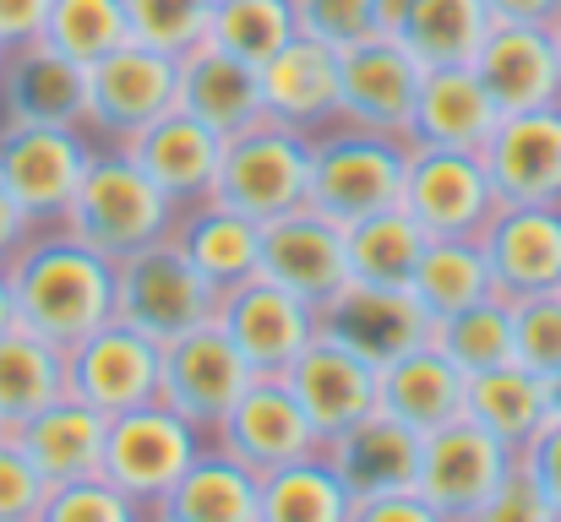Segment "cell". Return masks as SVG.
<instances>
[{
  "label": "cell",
  "instance_id": "1",
  "mask_svg": "<svg viewBox=\"0 0 561 522\" xmlns=\"http://www.w3.org/2000/svg\"><path fill=\"white\" fill-rule=\"evenodd\" d=\"M16 327L49 338L55 348L82 344L115 316V262L88 251L60 223H44L16 262L5 267Z\"/></svg>",
  "mask_w": 561,
  "mask_h": 522
},
{
  "label": "cell",
  "instance_id": "2",
  "mask_svg": "<svg viewBox=\"0 0 561 522\" xmlns=\"http://www.w3.org/2000/svg\"><path fill=\"white\" fill-rule=\"evenodd\" d=\"M181 207L142 174V164L126 148H93L88 170L77 179V196L60 218L66 234H77L88 251H99L104 262H121L153 240L175 234Z\"/></svg>",
  "mask_w": 561,
  "mask_h": 522
},
{
  "label": "cell",
  "instance_id": "3",
  "mask_svg": "<svg viewBox=\"0 0 561 522\" xmlns=\"http://www.w3.org/2000/svg\"><path fill=\"white\" fill-rule=\"evenodd\" d=\"M403 164H409V137H371V131L328 126V131L311 137V196H306V207L322 212L328 223L350 229L371 212L398 207Z\"/></svg>",
  "mask_w": 561,
  "mask_h": 522
},
{
  "label": "cell",
  "instance_id": "4",
  "mask_svg": "<svg viewBox=\"0 0 561 522\" xmlns=\"http://www.w3.org/2000/svg\"><path fill=\"white\" fill-rule=\"evenodd\" d=\"M311 196V137L278 120H256L224 137V159L213 179V201L245 212L251 223H273Z\"/></svg>",
  "mask_w": 561,
  "mask_h": 522
},
{
  "label": "cell",
  "instance_id": "5",
  "mask_svg": "<svg viewBox=\"0 0 561 522\" xmlns=\"http://www.w3.org/2000/svg\"><path fill=\"white\" fill-rule=\"evenodd\" d=\"M207 436L181 419L170 403H142V408H126L110 419L104 430V468L99 479L115 485L126 501L142 507V518L175 490V479L186 474L191 463L202 457Z\"/></svg>",
  "mask_w": 561,
  "mask_h": 522
},
{
  "label": "cell",
  "instance_id": "6",
  "mask_svg": "<svg viewBox=\"0 0 561 522\" xmlns=\"http://www.w3.org/2000/svg\"><path fill=\"white\" fill-rule=\"evenodd\" d=\"M213 311H218V289L186 262L175 234L115 262V322L148 333L153 344H170L213 322Z\"/></svg>",
  "mask_w": 561,
  "mask_h": 522
},
{
  "label": "cell",
  "instance_id": "7",
  "mask_svg": "<svg viewBox=\"0 0 561 522\" xmlns=\"http://www.w3.org/2000/svg\"><path fill=\"white\" fill-rule=\"evenodd\" d=\"M398 207H403L431 240H480L502 201H496V185H491L480 153L414 148V142H409Z\"/></svg>",
  "mask_w": 561,
  "mask_h": 522
},
{
  "label": "cell",
  "instance_id": "8",
  "mask_svg": "<svg viewBox=\"0 0 561 522\" xmlns=\"http://www.w3.org/2000/svg\"><path fill=\"white\" fill-rule=\"evenodd\" d=\"M170 109H175V55L126 38L121 49L88 66V115H82L88 137L126 148Z\"/></svg>",
  "mask_w": 561,
  "mask_h": 522
},
{
  "label": "cell",
  "instance_id": "9",
  "mask_svg": "<svg viewBox=\"0 0 561 522\" xmlns=\"http://www.w3.org/2000/svg\"><path fill=\"white\" fill-rule=\"evenodd\" d=\"M513 474H518V452L463 414V419L425 436L414 490L447 522H469Z\"/></svg>",
  "mask_w": 561,
  "mask_h": 522
},
{
  "label": "cell",
  "instance_id": "10",
  "mask_svg": "<svg viewBox=\"0 0 561 522\" xmlns=\"http://www.w3.org/2000/svg\"><path fill=\"white\" fill-rule=\"evenodd\" d=\"M256 381L245 353L229 344L218 322H202L181 338L159 344V403H170L202 436L218 430V419L240 403V392Z\"/></svg>",
  "mask_w": 561,
  "mask_h": 522
},
{
  "label": "cell",
  "instance_id": "11",
  "mask_svg": "<svg viewBox=\"0 0 561 522\" xmlns=\"http://www.w3.org/2000/svg\"><path fill=\"white\" fill-rule=\"evenodd\" d=\"M420 77L425 66L392 33L339 49V120L333 126L371 131V137H409Z\"/></svg>",
  "mask_w": 561,
  "mask_h": 522
},
{
  "label": "cell",
  "instance_id": "12",
  "mask_svg": "<svg viewBox=\"0 0 561 522\" xmlns=\"http://www.w3.org/2000/svg\"><path fill=\"white\" fill-rule=\"evenodd\" d=\"M88 159H93V142L77 126H5L0 120V185L33 223L66 218Z\"/></svg>",
  "mask_w": 561,
  "mask_h": 522
},
{
  "label": "cell",
  "instance_id": "13",
  "mask_svg": "<svg viewBox=\"0 0 561 522\" xmlns=\"http://www.w3.org/2000/svg\"><path fill=\"white\" fill-rule=\"evenodd\" d=\"M66 392L99 408L104 419L153 403L159 397V344L110 316L99 333L66 348Z\"/></svg>",
  "mask_w": 561,
  "mask_h": 522
},
{
  "label": "cell",
  "instance_id": "14",
  "mask_svg": "<svg viewBox=\"0 0 561 522\" xmlns=\"http://www.w3.org/2000/svg\"><path fill=\"white\" fill-rule=\"evenodd\" d=\"M213 322L229 333V344L245 353V364L256 375H284L306 353V344L317 338V305L295 300L289 289H278L262 272L224 289Z\"/></svg>",
  "mask_w": 561,
  "mask_h": 522
},
{
  "label": "cell",
  "instance_id": "15",
  "mask_svg": "<svg viewBox=\"0 0 561 522\" xmlns=\"http://www.w3.org/2000/svg\"><path fill=\"white\" fill-rule=\"evenodd\" d=\"M207 441L224 457H234L240 468H251L256 479L295 463V457H306V452H322V436L311 430V419L300 414L295 392L278 375H256Z\"/></svg>",
  "mask_w": 561,
  "mask_h": 522
},
{
  "label": "cell",
  "instance_id": "16",
  "mask_svg": "<svg viewBox=\"0 0 561 522\" xmlns=\"http://www.w3.org/2000/svg\"><path fill=\"white\" fill-rule=\"evenodd\" d=\"M262 278H273L278 289H289L295 300L322 311L350 283L344 229L311 207H295V212L262 223Z\"/></svg>",
  "mask_w": 561,
  "mask_h": 522
},
{
  "label": "cell",
  "instance_id": "17",
  "mask_svg": "<svg viewBox=\"0 0 561 522\" xmlns=\"http://www.w3.org/2000/svg\"><path fill=\"white\" fill-rule=\"evenodd\" d=\"M317 333L333 344L355 348L360 359H371L376 370L409 348L431 344V316L420 311V300L409 289H376V283H344L322 311H317Z\"/></svg>",
  "mask_w": 561,
  "mask_h": 522
},
{
  "label": "cell",
  "instance_id": "18",
  "mask_svg": "<svg viewBox=\"0 0 561 522\" xmlns=\"http://www.w3.org/2000/svg\"><path fill=\"white\" fill-rule=\"evenodd\" d=\"M485 174L502 207H551L561 201V104L502 115L491 142L480 148Z\"/></svg>",
  "mask_w": 561,
  "mask_h": 522
},
{
  "label": "cell",
  "instance_id": "19",
  "mask_svg": "<svg viewBox=\"0 0 561 522\" xmlns=\"http://www.w3.org/2000/svg\"><path fill=\"white\" fill-rule=\"evenodd\" d=\"M88 115V66L33 38L5 49L0 66V120L5 126H77Z\"/></svg>",
  "mask_w": 561,
  "mask_h": 522
},
{
  "label": "cell",
  "instance_id": "20",
  "mask_svg": "<svg viewBox=\"0 0 561 522\" xmlns=\"http://www.w3.org/2000/svg\"><path fill=\"white\" fill-rule=\"evenodd\" d=\"M491 289L502 300H529L561 289V201L551 207H496L480 234Z\"/></svg>",
  "mask_w": 561,
  "mask_h": 522
},
{
  "label": "cell",
  "instance_id": "21",
  "mask_svg": "<svg viewBox=\"0 0 561 522\" xmlns=\"http://www.w3.org/2000/svg\"><path fill=\"white\" fill-rule=\"evenodd\" d=\"M376 370L371 359H360L355 348L333 344V338H311L306 353L278 375L289 392H295V403H300V414L311 419V430L328 441V436H339V430H350L355 419H366L376 408Z\"/></svg>",
  "mask_w": 561,
  "mask_h": 522
},
{
  "label": "cell",
  "instance_id": "22",
  "mask_svg": "<svg viewBox=\"0 0 561 522\" xmlns=\"http://www.w3.org/2000/svg\"><path fill=\"white\" fill-rule=\"evenodd\" d=\"M474 77L485 82V93L496 98L502 115L551 109V104H561L557 33L524 27V22H491V33L474 55Z\"/></svg>",
  "mask_w": 561,
  "mask_h": 522
},
{
  "label": "cell",
  "instance_id": "23",
  "mask_svg": "<svg viewBox=\"0 0 561 522\" xmlns=\"http://www.w3.org/2000/svg\"><path fill=\"white\" fill-rule=\"evenodd\" d=\"M420 452L425 436H414L409 425H398L392 414L371 408L366 419H355L350 430L322 441V457L333 463V474L344 479V490L355 501H376V496H398L414 490L420 479Z\"/></svg>",
  "mask_w": 561,
  "mask_h": 522
},
{
  "label": "cell",
  "instance_id": "24",
  "mask_svg": "<svg viewBox=\"0 0 561 522\" xmlns=\"http://www.w3.org/2000/svg\"><path fill=\"white\" fill-rule=\"evenodd\" d=\"M262 115L289 126V131H328L339 120V49L295 33L262 71Z\"/></svg>",
  "mask_w": 561,
  "mask_h": 522
},
{
  "label": "cell",
  "instance_id": "25",
  "mask_svg": "<svg viewBox=\"0 0 561 522\" xmlns=\"http://www.w3.org/2000/svg\"><path fill=\"white\" fill-rule=\"evenodd\" d=\"M175 109L202 120L207 131L218 137H234L262 115V82H256V66L224 55L218 44H191L186 55H175Z\"/></svg>",
  "mask_w": 561,
  "mask_h": 522
},
{
  "label": "cell",
  "instance_id": "26",
  "mask_svg": "<svg viewBox=\"0 0 561 522\" xmlns=\"http://www.w3.org/2000/svg\"><path fill=\"white\" fill-rule=\"evenodd\" d=\"M496 126H502V109L485 93V82L474 77V66H431L420 77L414 120H409V142L414 148L480 153Z\"/></svg>",
  "mask_w": 561,
  "mask_h": 522
},
{
  "label": "cell",
  "instance_id": "27",
  "mask_svg": "<svg viewBox=\"0 0 561 522\" xmlns=\"http://www.w3.org/2000/svg\"><path fill=\"white\" fill-rule=\"evenodd\" d=\"M463 397H469V375L431 344L387 359L376 375V408L392 414L398 425H409L414 436H431V430L463 419Z\"/></svg>",
  "mask_w": 561,
  "mask_h": 522
},
{
  "label": "cell",
  "instance_id": "28",
  "mask_svg": "<svg viewBox=\"0 0 561 522\" xmlns=\"http://www.w3.org/2000/svg\"><path fill=\"white\" fill-rule=\"evenodd\" d=\"M126 153L142 164V174L175 201V207H191V201H207L213 196V179H218V159H224V137L207 131L202 120H191L181 109L159 115L148 131H137L126 142Z\"/></svg>",
  "mask_w": 561,
  "mask_h": 522
},
{
  "label": "cell",
  "instance_id": "29",
  "mask_svg": "<svg viewBox=\"0 0 561 522\" xmlns=\"http://www.w3.org/2000/svg\"><path fill=\"white\" fill-rule=\"evenodd\" d=\"M104 430H110V419L66 392L44 414H33L27 425H16L5 436L27 452V463L49 485H77V479H99V468H104Z\"/></svg>",
  "mask_w": 561,
  "mask_h": 522
},
{
  "label": "cell",
  "instance_id": "30",
  "mask_svg": "<svg viewBox=\"0 0 561 522\" xmlns=\"http://www.w3.org/2000/svg\"><path fill=\"white\" fill-rule=\"evenodd\" d=\"M175 245L186 251V262L218 294L262 272V223H251L245 212H234V207H224L213 196L181 207Z\"/></svg>",
  "mask_w": 561,
  "mask_h": 522
},
{
  "label": "cell",
  "instance_id": "31",
  "mask_svg": "<svg viewBox=\"0 0 561 522\" xmlns=\"http://www.w3.org/2000/svg\"><path fill=\"white\" fill-rule=\"evenodd\" d=\"M256 501L262 479L207 441L202 457L175 479V490L148 512V522H256Z\"/></svg>",
  "mask_w": 561,
  "mask_h": 522
},
{
  "label": "cell",
  "instance_id": "32",
  "mask_svg": "<svg viewBox=\"0 0 561 522\" xmlns=\"http://www.w3.org/2000/svg\"><path fill=\"white\" fill-rule=\"evenodd\" d=\"M491 33L485 0H409L392 38L431 71V66H474Z\"/></svg>",
  "mask_w": 561,
  "mask_h": 522
},
{
  "label": "cell",
  "instance_id": "33",
  "mask_svg": "<svg viewBox=\"0 0 561 522\" xmlns=\"http://www.w3.org/2000/svg\"><path fill=\"white\" fill-rule=\"evenodd\" d=\"M55 397H66V348L27 327L0 333V430L27 425Z\"/></svg>",
  "mask_w": 561,
  "mask_h": 522
},
{
  "label": "cell",
  "instance_id": "34",
  "mask_svg": "<svg viewBox=\"0 0 561 522\" xmlns=\"http://www.w3.org/2000/svg\"><path fill=\"white\" fill-rule=\"evenodd\" d=\"M463 414L474 425H485L496 441H507L513 452H524V441L551 419V386H546V375H535L524 364H502V370L469 375Z\"/></svg>",
  "mask_w": 561,
  "mask_h": 522
},
{
  "label": "cell",
  "instance_id": "35",
  "mask_svg": "<svg viewBox=\"0 0 561 522\" xmlns=\"http://www.w3.org/2000/svg\"><path fill=\"white\" fill-rule=\"evenodd\" d=\"M350 512H355V496L344 490V479L333 474L322 452H306L262 474L256 522H350Z\"/></svg>",
  "mask_w": 561,
  "mask_h": 522
},
{
  "label": "cell",
  "instance_id": "36",
  "mask_svg": "<svg viewBox=\"0 0 561 522\" xmlns=\"http://www.w3.org/2000/svg\"><path fill=\"white\" fill-rule=\"evenodd\" d=\"M344 245H350V278L355 283H376V289H409L414 283V267L431 245V234L403 212V207H387L371 212L360 223L344 229Z\"/></svg>",
  "mask_w": 561,
  "mask_h": 522
},
{
  "label": "cell",
  "instance_id": "37",
  "mask_svg": "<svg viewBox=\"0 0 561 522\" xmlns=\"http://www.w3.org/2000/svg\"><path fill=\"white\" fill-rule=\"evenodd\" d=\"M431 348H442L463 375H485V370L518 364V348H513V300L485 294V300H474V305L431 322Z\"/></svg>",
  "mask_w": 561,
  "mask_h": 522
},
{
  "label": "cell",
  "instance_id": "38",
  "mask_svg": "<svg viewBox=\"0 0 561 522\" xmlns=\"http://www.w3.org/2000/svg\"><path fill=\"white\" fill-rule=\"evenodd\" d=\"M409 294L420 300V311H425L431 322H442V316H453V311H463V305L496 294L480 240H431L425 256H420V267H414Z\"/></svg>",
  "mask_w": 561,
  "mask_h": 522
},
{
  "label": "cell",
  "instance_id": "39",
  "mask_svg": "<svg viewBox=\"0 0 561 522\" xmlns=\"http://www.w3.org/2000/svg\"><path fill=\"white\" fill-rule=\"evenodd\" d=\"M295 0H213L207 11V44L245 66H267L295 38Z\"/></svg>",
  "mask_w": 561,
  "mask_h": 522
},
{
  "label": "cell",
  "instance_id": "40",
  "mask_svg": "<svg viewBox=\"0 0 561 522\" xmlns=\"http://www.w3.org/2000/svg\"><path fill=\"white\" fill-rule=\"evenodd\" d=\"M126 33V11L121 0H49L44 16V44H55L60 55H71L77 66H93L99 55L121 49Z\"/></svg>",
  "mask_w": 561,
  "mask_h": 522
},
{
  "label": "cell",
  "instance_id": "41",
  "mask_svg": "<svg viewBox=\"0 0 561 522\" xmlns=\"http://www.w3.org/2000/svg\"><path fill=\"white\" fill-rule=\"evenodd\" d=\"M121 11H126L131 44H148V49H164V55H186L191 44L207 38L213 0H121Z\"/></svg>",
  "mask_w": 561,
  "mask_h": 522
},
{
  "label": "cell",
  "instance_id": "42",
  "mask_svg": "<svg viewBox=\"0 0 561 522\" xmlns=\"http://www.w3.org/2000/svg\"><path fill=\"white\" fill-rule=\"evenodd\" d=\"M513 348H518V364L524 370H535L546 381L557 375L561 370V289L513 300Z\"/></svg>",
  "mask_w": 561,
  "mask_h": 522
},
{
  "label": "cell",
  "instance_id": "43",
  "mask_svg": "<svg viewBox=\"0 0 561 522\" xmlns=\"http://www.w3.org/2000/svg\"><path fill=\"white\" fill-rule=\"evenodd\" d=\"M295 27L317 44L350 49L381 33V0H295Z\"/></svg>",
  "mask_w": 561,
  "mask_h": 522
},
{
  "label": "cell",
  "instance_id": "44",
  "mask_svg": "<svg viewBox=\"0 0 561 522\" xmlns=\"http://www.w3.org/2000/svg\"><path fill=\"white\" fill-rule=\"evenodd\" d=\"M38 522H148V518L115 485L77 479V485H49V501H44Z\"/></svg>",
  "mask_w": 561,
  "mask_h": 522
},
{
  "label": "cell",
  "instance_id": "45",
  "mask_svg": "<svg viewBox=\"0 0 561 522\" xmlns=\"http://www.w3.org/2000/svg\"><path fill=\"white\" fill-rule=\"evenodd\" d=\"M49 501V479L27 463V452L0 436V522H38Z\"/></svg>",
  "mask_w": 561,
  "mask_h": 522
},
{
  "label": "cell",
  "instance_id": "46",
  "mask_svg": "<svg viewBox=\"0 0 561 522\" xmlns=\"http://www.w3.org/2000/svg\"><path fill=\"white\" fill-rule=\"evenodd\" d=\"M518 474L551 501L561 512V419L551 414L529 441H524V452H518Z\"/></svg>",
  "mask_w": 561,
  "mask_h": 522
},
{
  "label": "cell",
  "instance_id": "47",
  "mask_svg": "<svg viewBox=\"0 0 561 522\" xmlns=\"http://www.w3.org/2000/svg\"><path fill=\"white\" fill-rule=\"evenodd\" d=\"M469 522H561V512L524 479V474H513Z\"/></svg>",
  "mask_w": 561,
  "mask_h": 522
},
{
  "label": "cell",
  "instance_id": "48",
  "mask_svg": "<svg viewBox=\"0 0 561 522\" xmlns=\"http://www.w3.org/2000/svg\"><path fill=\"white\" fill-rule=\"evenodd\" d=\"M350 522H447L420 490H398V496H376V501H355Z\"/></svg>",
  "mask_w": 561,
  "mask_h": 522
},
{
  "label": "cell",
  "instance_id": "49",
  "mask_svg": "<svg viewBox=\"0 0 561 522\" xmlns=\"http://www.w3.org/2000/svg\"><path fill=\"white\" fill-rule=\"evenodd\" d=\"M44 16H49V0H0V44L16 49V44L44 38Z\"/></svg>",
  "mask_w": 561,
  "mask_h": 522
},
{
  "label": "cell",
  "instance_id": "50",
  "mask_svg": "<svg viewBox=\"0 0 561 522\" xmlns=\"http://www.w3.org/2000/svg\"><path fill=\"white\" fill-rule=\"evenodd\" d=\"M38 229H44V223H33V218H27V212L11 201V190L0 185V272L16 262V251H22V245H27Z\"/></svg>",
  "mask_w": 561,
  "mask_h": 522
},
{
  "label": "cell",
  "instance_id": "51",
  "mask_svg": "<svg viewBox=\"0 0 561 522\" xmlns=\"http://www.w3.org/2000/svg\"><path fill=\"white\" fill-rule=\"evenodd\" d=\"M491 22H524V27H557L561 0H485Z\"/></svg>",
  "mask_w": 561,
  "mask_h": 522
},
{
  "label": "cell",
  "instance_id": "52",
  "mask_svg": "<svg viewBox=\"0 0 561 522\" xmlns=\"http://www.w3.org/2000/svg\"><path fill=\"white\" fill-rule=\"evenodd\" d=\"M5 327H16V311H11V283H5V272H0V333Z\"/></svg>",
  "mask_w": 561,
  "mask_h": 522
},
{
  "label": "cell",
  "instance_id": "53",
  "mask_svg": "<svg viewBox=\"0 0 561 522\" xmlns=\"http://www.w3.org/2000/svg\"><path fill=\"white\" fill-rule=\"evenodd\" d=\"M546 386H551V414H557V419H561V370H557V375H551V381H546Z\"/></svg>",
  "mask_w": 561,
  "mask_h": 522
},
{
  "label": "cell",
  "instance_id": "54",
  "mask_svg": "<svg viewBox=\"0 0 561 522\" xmlns=\"http://www.w3.org/2000/svg\"><path fill=\"white\" fill-rule=\"evenodd\" d=\"M551 33H557V55H561V22H557V27H551Z\"/></svg>",
  "mask_w": 561,
  "mask_h": 522
},
{
  "label": "cell",
  "instance_id": "55",
  "mask_svg": "<svg viewBox=\"0 0 561 522\" xmlns=\"http://www.w3.org/2000/svg\"><path fill=\"white\" fill-rule=\"evenodd\" d=\"M0 66H5V44H0Z\"/></svg>",
  "mask_w": 561,
  "mask_h": 522
},
{
  "label": "cell",
  "instance_id": "56",
  "mask_svg": "<svg viewBox=\"0 0 561 522\" xmlns=\"http://www.w3.org/2000/svg\"><path fill=\"white\" fill-rule=\"evenodd\" d=\"M0 436H5V430H0Z\"/></svg>",
  "mask_w": 561,
  "mask_h": 522
}]
</instances>
